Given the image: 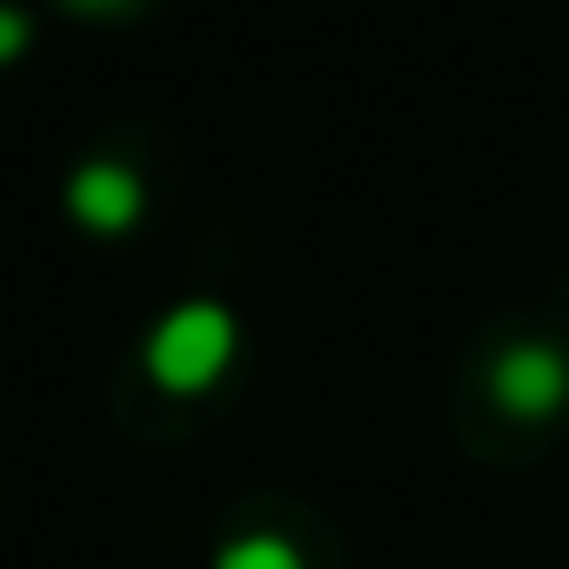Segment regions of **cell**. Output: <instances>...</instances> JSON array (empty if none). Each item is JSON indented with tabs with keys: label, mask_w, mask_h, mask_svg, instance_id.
I'll use <instances>...</instances> for the list:
<instances>
[{
	"label": "cell",
	"mask_w": 569,
	"mask_h": 569,
	"mask_svg": "<svg viewBox=\"0 0 569 569\" xmlns=\"http://www.w3.org/2000/svg\"><path fill=\"white\" fill-rule=\"evenodd\" d=\"M21 48H28V14L0 8V61H8V54H21Z\"/></svg>",
	"instance_id": "3"
},
{
	"label": "cell",
	"mask_w": 569,
	"mask_h": 569,
	"mask_svg": "<svg viewBox=\"0 0 569 569\" xmlns=\"http://www.w3.org/2000/svg\"><path fill=\"white\" fill-rule=\"evenodd\" d=\"M221 349H228L221 309H181V316L154 336V369H161L168 382H194V376H208V369L221 362Z\"/></svg>",
	"instance_id": "1"
},
{
	"label": "cell",
	"mask_w": 569,
	"mask_h": 569,
	"mask_svg": "<svg viewBox=\"0 0 569 569\" xmlns=\"http://www.w3.org/2000/svg\"><path fill=\"white\" fill-rule=\"evenodd\" d=\"M74 8H101V0H74Z\"/></svg>",
	"instance_id": "4"
},
{
	"label": "cell",
	"mask_w": 569,
	"mask_h": 569,
	"mask_svg": "<svg viewBox=\"0 0 569 569\" xmlns=\"http://www.w3.org/2000/svg\"><path fill=\"white\" fill-rule=\"evenodd\" d=\"M68 201H74V214H81V221L121 228V221H134V214H141V181H134L121 161H88V168H74Z\"/></svg>",
	"instance_id": "2"
}]
</instances>
